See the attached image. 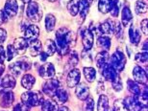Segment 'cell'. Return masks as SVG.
<instances>
[{
	"label": "cell",
	"mask_w": 148,
	"mask_h": 111,
	"mask_svg": "<svg viewBox=\"0 0 148 111\" xmlns=\"http://www.w3.org/2000/svg\"><path fill=\"white\" fill-rule=\"evenodd\" d=\"M56 48L61 56H66L75 44V35L66 28H61L56 32Z\"/></svg>",
	"instance_id": "obj_1"
},
{
	"label": "cell",
	"mask_w": 148,
	"mask_h": 111,
	"mask_svg": "<svg viewBox=\"0 0 148 111\" xmlns=\"http://www.w3.org/2000/svg\"><path fill=\"white\" fill-rule=\"evenodd\" d=\"M31 66L32 61L30 60V58L27 57H21L16 61L11 63L9 65V69H10L12 74H14V76H19L22 72L30 70Z\"/></svg>",
	"instance_id": "obj_2"
},
{
	"label": "cell",
	"mask_w": 148,
	"mask_h": 111,
	"mask_svg": "<svg viewBox=\"0 0 148 111\" xmlns=\"http://www.w3.org/2000/svg\"><path fill=\"white\" fill-rule=\"evenodd\" d=\"M21 101L28 106H41L44 102L43 95L38 91H27L21 95Z\"/></svg>",
	"instance_id": "obj_3"
},
{
	"label": "cell",
	"mask_w": 148,
	"mask_h": 111,
	"mask_svg": "<svg viewBox=\"0 0 148 111\" xmlns=\"http://www.w3.org/2000/svg\"><path fill=\"white\" fill-rule=\"evenodd\" d=\"M25 13H26L27 18L30 20L31 22H34V23L40 21L41 17H42V14H43L41 6L38 4V2H35V1H31L28 3L27 7H26Z\"/></svg>",
	"instance_id": "obj_4"
},
{
	"label": "cell",
	"mask_w": 148,
	"mask_h": 111,
	"mask_svg": "<svg viewBox=\"0 0 148 111\" xmlns=\"http://www.w3.org/2000/svg\"><path fill=\"white\" fill-rule=\"evenodd\" d=\"M109 63L115 69V71L119 73L120 71H122L124 69V67H125V64H126L125 55L120 50H116L110 58V62Z\"/></svg>",
	"instance_id": "obj_5"
},
{
	"label": "cell",
	"mask_w": 148,
	"mask_h": 111,
	"mask_svg": "<svg viewBox=\"0 0 148 111\" xmlns=\"http://www.w3.org/2000/svg\"><path fill=\"white\" fill-rule=\"evenodd\" d=\"M60 81L57 78H53L47 80L42 85V92L48 97H53L59 87H60Z\"/></svg>",
	"instance_id": "obj_6"
},
{
	"label": "cell",
	"mask_w": 148,
	"mask_h": 111,
	"mask_svg": "<svg viewBox=\"0 0 148 111\" xmlns=\"http://www.w3.org/2000/svg\"><path fill=\"white\" fill-rule=\"evenodd\" d=\"M123 103L127 111H140L143 106H144L140 103L137 96H129V97L124 99Z\"/></svg>",
	"instance_id": "obj_7"
},
{
	"label": "cell",
	"mask_w": 148,
	"mask_h": 111,
	"mask_svg": "<svg viewBox=\"0 0 148 111\" xmlns=\"http://www.w3.org/2000/svg\"><path fill=\"white\" fill-rule=\"evenodd\" d=\"M55 67L50 62H45L38 69V74L41 78L45 79V80L52 79L55 76Z\"/></svg>",
	"instance_id": "obj_8"
},
{
	"label": "cell",
	"mask_w": 148,
	"mask_h": 111,
	"mask_svg": "<svg viewBox=\"0 0 148 111\" xmlns=\"http://www.w3.org/2000/svg\"><path fill=\"white\" fill-rule=\"evenodd\" d=\"M82 36V42L84 45L85 51H88L92 48L93 46V34L90 29H84L81 32Z\"/></svg>",
	"instance_id": "obj_9"
},
{
	"label": "cell",
	"mask_w": 148,
	"mask_h": 111,
	"mask_svg": "<svg viewBox=\"0 0 148 111\" xmlns=\"http://www.w3.org/2000/svg\"><path fill=\"white\" fill-rule=\"evenodd\" d=\"M80 78H81V72L80 70L73 68L69 72L66 77V84L67 86L70 87V88H73L75 87L77 84L79 83L80 81Z\"/></svg>",
	"instance_id": "obj_10"
},
{
	"label": "cell",
	"mask_w": 148,
	"mask_h": 111,
	"mask_svg": "<svg viewBox=\"0 0 148 111\" xmlns=\"http://www.w3.org/2000/svg\"><path fill=\"white\" fill-rule=\"evenodd\" d=\"M18 12V4L16 0H7L4 5V13L8 17H14Z\"/></svg>",
	"instance_id": "obj_11"
},
{
	"label": "cell",
	"mask_w": 148,
	"mask_h": 111,
	"mask_svg": "<svg viewBox=\"0 0 148 111\" xmlns=\"http://www.w3.org/2000/svg\"><path fill=\"white\" fill-rule=\"evenodd\" d=\"M100 70H101V73L103 75V77H104L107 81H111V83L112 81H114L115 79L119 76L118 72L115 71V69L111 65L110 63H107L106 65L103 66Z\"/></svg>",
	"instance_id": "obj_12"
},
{
	"label": "cell",
	"mask_w": 148,
	"mask_h": 111,
	"mask_svg": "<svg viewBox=\"0 0 148 111\" xmlns=\"http://www.w3.org/2000/svg\"><path fill=\"white\" fill-rule=\"evenodd\" d=\"M133 77H134L136 83L141 84L146 83V79H147L146 72L140 65H136L134 67V69H133Z\"/></svg>",
	"instance_id": "obj_13"
},
{
	"label": "cell",
	"mask_w": 148,
	"mask_h": 111,
	"mask_svg": "<svg viewBox=\"0 0 148 111\" xmlns=\"http://www.w3.org/2000/svg\"><path fill=\"white\" fill-rule=\"evenodd\" d=\"M29 45V41L24 37H18L14 41V48L17 55H23L26 52Z\"/></svg>",
	"instance_id": "obj_14"
},
{
	"label": "cell",
	"mask_w": 148,
	"mask_h": 111,
	"mask_svg": "<svg viewBox=\"0 0 148 111\" xmlns=\"http://www.w3.org/2000/svg\"><path fill=\"white\" fill-rule=\"evenodd\" d=\"M53 101L56 102L57 104H63L64 103H66L67 100H69V93L63 87H59V88L56 90L54 96H53Z\"/></svg>",
	"instance_id": "obj_15"
},
{
	"label": "cell",
	"mask_w": 148,
	"mask_h": 111,
	"mask_svg": "<svg viewBox=\"0 0 148 111\" xmlns=\"http://www.w3.org/2000/svg\"><path fill=\"white\" fill-rule=\"evenodd\" d=\"M0 97V106L4 108L10 107L14 102V95L12 91H4Z\"/></svg>",
	"instance_id": "obj_16"
},
{
	"label": "cell",
	"mask_w": 148,
	"mask_h": 111,
	"mask_svg": "<svg viewBox=\"0 0 148 111\" xmlns=\"http://www.w3.org/2000/svg\"><path fill=\"white\" fill-rule=\"evenodd\" d=\"M38 35H40V29L37 25H29L26 26L24 29V39L28 40H34L37 39Z\"/></svg>",
	"instance_id": "obj_17"
},
{
	"label": "cell",
	"mask_w": 148,
	"mask_h": 111,
	"mask_svg": "<svg viewBox=\"0 0 148 111\" xmlns=\"http://www.w3.org/2000/svg\"><path fill=\"white\" fill-rule=\"evenodd\" d=\"M16 84V81L10 74L5 75L0 79V85L3 89H13Z\"/></svg>",
	"instance_id": "obj_18"
},
{
	"label": "cell",
	"mask_w": 148,
	"mask_h": 111,
	"mask_svg": "<svg viewBox=\"0 0 148 111\" xmlns=\"http://www.w3.org/2000/svg\"><path fill=\"white\" fill-rule=\"evenodd\" d=\"M76 87V91L75 94L77 96V98L81 101H85L86 99L90 97V88L84 83H78Z\"/></svg>",
	"instance_id": "obj_19"
},
{
	"label": "cell",
	"mask_w": 148,
	"mask_h": 111,
	"mask_svg": "<svg viewBox=\"0 0 148 111\" xmlns=\"http://www.w3.org/2000/svg\"><path fill=\"white\" fill-rule=\"evenodd\" d=\"M28 47H29V53H30L32 57H37V56L40 54L42 45H41L40 40L34 39V40H30Z\"/></svg>",
	"instance_id": "obj_20"
},
{
	"label": "cell",
	"mask_w": 148,
	"mask_h": 111,
	"mask_svg": "<svg viewBox=\"0 0 148 111\" xmlns=\"http://www.w3.org/2000/svg\"><path fill=\"white\" fill-rule=\"evenodd\" d=\"M109 60H110V56H109L108 51H102L96 55L95 57V62H96V66L98 67L99 69H101L103 66L106 65L107 63H109Z\"/></svg>",
	"instance_id": "obj_21"
},
{
	"label": "cell",
	"mask_w": 148,
	"mask_h": 111,
	"mask_svg": "<svg viewBox=\"0 0 148 111\" xmlns=\"http://www.w3.org/2000/svg\"><path fill=\"white\" fill-rule=\"evenodd\" d=\"M115 2H116V0H99L98 2L99 12L102 14L110 13Z\"/></svg>",
	"instance_id": "obj_22"
},
{
	"label": "cell",
	"mask_w": 148,
	"mask_h": 111,
	"mask_svg": "<svg viewBox=\"0 0 148 111\" xmlns=\"http://www.w3.org/2000/svg\"><path fill=\"white\" fill-rule=\"evenodd\" d=\"M129 37H130V40H131L132 44H134V45H138L140 41L141 35L140 33V31L136 27H134L133 24L131 25V27L129 29Z\"/></svg>",
	"instance_id": "obj_23"
},
{
	"label": "cell",
	"mask_w": 148,
	"mask_h": 111,
	"mask_svg": "<svg viewBox=\"0 0 148 111\" xmlns=\"http://www.w3.org/2000/svg\"><path fill=\"white\" fill-rule=\"evenodd\" d=\"M90 10V3L88 0H79V12L80 17H81V21H83L86 17H87Z\"/></svg>",
	"instance_id": "obj_24"
},
{
	"label": "cell",
	"mask_w": 148,
	"mask_h": 111,
	"mask_svg": "<svg viewBox=\"0 0 148 111\" xmlns=\"http://www.w3.org/2000/svg\"><path fill=\"white\" fill-rule=\"evenodd\" d=\"M132 18H133V14H132L131 10H130V8L128 6H124L122 9V12H121V23H122V25L124 27L127 26V24L131 21Z\"/></svg>",
	"instance_id": "obj_25"
},
{
	"label": "cell",
	"mask_w": 148,
	"mask_h": 111,
	"mask_svg": "<svg viewBox=\"0 0 148 111\" xmlns=\"http://www.w3.org/2000/svg\"><path fill=\"white\" fill-rule=\"evenodd\" d=\"M35 83H36V79H35L31 74H25L22 77L21 85H22V87H24L25 89H27V90L32 89V87L34 86Z\"/></svg>",
	"instance_id": "obj_26"
},
{
	"label": "cell",
	"mask_w": 148,
	"mask_h": 111,
	"mask_svg": "<svg viewBox=\"0 0 148 111\" xmlns=\"http://www.w3.org/2000/svg\"><path fill=\"white\" fill-rule=\"evenodd\" d=\"M57 48H56L55 41H53L52 39H47L45 44H44V50L42 51L44 54H46L49 57H52L53 55L56 53Z\"/></svg>",
	"instance_id": "obj_27"
},
{
	"label": "cell",
	"mask_w": 148,
	"mask_h": 111,
	"mask_svg": "<svg viewBox=\"0 0 148 111\" xmlns=\"http://www.w3.org/2000/svg\"><path fill=\"white\" fill-rule=\"evenodd\" d=\"M109 106V99L106 95H101L99 97L98 103H97V111H108Z\"/></svg>",
	"instance_id": "obj_28"
},
{
	"label": "cell",
	"mask_w": 148,
	"mask_h": 111,
	"mask_svg": "<svg viewBox=\"0 0 148 111\" xmlns=\"http://www.w3.org/2000/svg\"><path fill=\"white\" fill-rule=\"evenodd\" d=\"M127 87H128V90L132 93L134 96H138L140 94V90L141 87L138 85V83H136L135 81L133 80H129L127 81Z\"/></svg>",
	"instance_id": "obj_29"
},
{
	"label": "cell",
	"mask_w": 148,
	"mask_h": 111,
	"mask_svg": "<svg viewBox=\"0 0 148 111\" xmlns=\"http://www.w3.org/2000/svg\"><path fill=\"white\" fill-rule=\"evenodd\" d=\"M59 107L56 102L53 100H46L41 104V111H58Z\"/></svg>",
	"instance_id": "obj_30"
},
{
	"label": "cell",
	"mask_w": 148,
	"mask_h": 111,
	"mask_svg": "<svg viewBox=\"0 0 148 111\" xmlns=\"http://www.w3.org/2000/svg\"><path fill=\"white\" fill-rule=\"evenodd\" d=\"M84 71V76L86 78L88 83H93L95 81V78H96V71L95 69L92 68V67H85L83 69Z\"/></svg>",
	"instance_id": "obj_31"
},
{
	"label": "cell",
	"mask_w": 148,
	"mask_h": 111,
	"mask_svg": "<svg viewBox=\"0 0 148 111\" xmlns=\"http://www.w3.org/2000/svg\"><path fill=\"white\" fill-rule=\"evenodd\" d=\"M66 8L72 16H76L79 12V0H70L67 3Z\"/></svg>",
	"instance_id": "obj_32"
},
{
	"label": "cell",
	"mask_w": 148,
	"mask_h": 111,
	"mask_svg": "<svg viewBox=\"0 0 148 111\" xmlns=\"http://www.w3.org/2000/svg\"><path fill=\"white\" fill-rule=\"evenodd\" d=\"M99 30L103 34V36L112 34V25L111 20H106L99 25Z\"/></svg>",
	"instance_id": "obj_33"
},
{
	"label": "cell",
	"mask_w": 148,
	"mask_h": 111,
	"mask_svg": "<svg viewBox=\"0 0 148 111\" xmlns=\"http://www.w3.org/2000/svg\"><path fill=\"white\" fill-rule=\"evenodd\" d=\"M97 44L99 47L105 49L106 51H109V49L111 48V39L107 36H102L97 39Z\"/></svg>",
	"instance_id": "obj_34"
},
{
	"label": "cell",
	"mask_w": 148,
	"mask_h": 111,
	"mask_svg": "<svg viewBox=\"0 0 148 111\" xmlns=\"http://www.w3.org/2000/svg\"><path fill=\"white\" fill-rule=\"evenodd\" d=\"M56 24V17L52 14H48L45 17V28L47 32H51L54 30Z\"/></svg>",
	"instance_id": "obj_35"
},
{
	"label": "cell",
	"mask_w": 148,
	"mask_h": 111,
	"mask_svg": "<svg viewBox=\"0 0 148 111\" xmlns=\"http://www.w3.org/2000/svg\"><path fill=\"white\" fill-rule=\"evenodd\" d=\"M135 10L136 13L138 14H145L147 12V3L143 0H138L135 4Z\"/></svg>",
	"instance_id": "obj_36"
},
{
	"label": "cell",
	"mask_w": 148,
	"mask_h": 111,
	"mask_svg": "<svg viewBox=\"0 0 148 111\" xmlns=\"http://www.w3.org/2000/svg\"><path fill=\"white\" fill-rule=\"evenodd\" d=\"M112 34L114 35L117 39L122 36V26L119 21H112Z\"/></svg>",
	"instance_id": "obj_37"
},
{
	"label": "cell",
	"mask_w": 148,
	"mask_h": 111,
	"mask_svg": "<svg viewBox=\"0 0 148 111\" xmlns=\"http://www.w3.org/2000/svg\"><path fill=\"white\" fill-rule=\"evenodd\" d=\"M94 110V101L91 97H88L85 100L83 106V111H93Z\"/></svg>",
	"instance_id": "obj_38"
},
{
	"label": "cell",
	"mask_w": 148,
	"mask_h": 111,
	"mask_svg": "<svg viewBox=\"0 0 148 111\" xmlns=\"http://www.w3.org/2000/svg\"><path fill=\"white\" fill-rule=\"evenodd\" d=\"M135 60L137 61L138 64H146L147 63V53L145 52H141L136 55Z\"/></svg>",
	"instance_id": "obj_39"
},
{
	"label": "cell",
	"mask_w": 148,
	"mask_h": 111,
	"mask_svg": "<svg viewBox=\"0 0 148 111\" xmlns=\"http://www.w3.org/2000/svg\"><path fill=\"white\" fill-rule=\"evenodd\" d=\"M16 55L17 54H16V50H14V46L12 45V44H9L7 46V53H6V56H7V60L11 61L14 57H16Z\"/></svg>",
	"instance_id": "obj_40"
},
{
	"label": "cell",
	"mask_w": 148,
	"mask_h": 111,
	"mask_svg": "<svg viewBox=\"0 0 148 111\" xmlns=\"http://www.w3.org/2000/svg\"><path fill=\"white\" fill-rule=\"evenodd\" d=\"M112 88H114L116 92H119L122 90V88H123L122 81H121V79H120L119 76H118L114 81H112Z\"/></svg>",
	"instance_id": "obj_41"
},
{
	"label": "cell",
	"mask_w": 148,
	"mask_h": 111,
	"mask_svg": "<svg viewBox=\"0 0 148 111\" xmlns=\"http://www.w3.org/2000/svg\"><path fill=\"white\" fill-rule=\"evenodd\" d=\"M79 62V57L77 55L76 52H72L71 54L69 56V65L71 67H75L77 64Z\"/></svg>",
	"instance_id": "obj_42"
},
{
	"label": "cell",
	"mask_w": 148,
	"mask_h": 111,
	"mask_svg": "<svg viewBox=\"0 0 148 111\" xmlns=\"http://www.w3.org/2000/svg\"><path fill=\"white\" fill-rule=\"evenodd\" d=\"M114 109L115 111H127L125 106H124L123 100H116L114 104Z\"/></svg>",
	"instance_id": "obj_43"
},
{
	"label": "cell",
	"mask_w": 148,
	"mask_h": 111,
	"mask_svg": "<svg viewBox=\"0 0 148 111\" xmlns=\"http://www.w3.org/2000/svg\"><path fill=\"white\" fill-rule=\"evenodd\" d=\"M14 111H30V106H26L25 104H17L14 107Z\"/></svg>",
	"instance_id": "obj_44"
},
{
	"label": "cell",
	"mask_w": 148,
	"mask_h": 111,
	"mask_svg": "<svg viewBox=\"0 0 148 111\" xmlns=\"http://www.w3.org/2000/svg\"><path fill=\"white\" fill-rule=\"evenodd\" d=\"M119 2L116 0V2L114 3V7L112 8V10H111V14H112V16H114V17H117L118 16V14H119Z\"/></svg>",
	"instance_id": "obj_45"
},
{
	"label": "cell",
	"mask_w": 148,
	"mask_h": 111,
	"mask_svg": "<svg viewBox=\"0 0 148 111\" xmlns=\"http://www.w3.org/2000/svg\"><path fill=\"white\" fill-rule=\"evenodd\" d=\"M5 60H6V51L4 47L2 45H0V64L4 65Z\"/></svg>",
	"instance_id": "obj_46"
},
{
	"label": "cell",
	"mask_w": 148,
	"mask_h": 111,
	"mask_svg": "<svg viewBox=\"0 0 148 111\" xmlns=\"http://www.w3.org/2000/svg\"><path fill=\"white\" fill-rule=\"evenodd\" d=\"M6 39H7V32H6L5 29L0 28V44L4 43Z\"/></svg>",
	"instance_id": "obj_47"
},
{
	"label": "cell",
	"mask_w": 148,
	"mask_h": 111,
	"mask_svg": "<svg viewBox=\"0 0 148 111\" xmlns=\"http://www.w3.org/2000/svg\"><path fill=\"white\" fill-rule=\"evenodd\" d=\"M8 21V16H6L4 11L0 10V25H2L3 23H6Z\"/></svg>",
	"instance_id": "obj_48"
},
{
	"label": "cell",
	"mask_w": 148,
	"mask_h": 111,
	"mask_svg": "<svg viewBox=\"0 0 148 111\" xmlns=\"http://www.w3.org/2000/svg\"><path fill=\"white\" fill-rule=\"evenodd\" d=\"M140 29L144 35H147V18L143 19L140 23Z\"/></svg>",
	"instance_id": "obj_49"
},
{
	"label": "cell",
	"mask_w": 148,
	"mask_h": 111,
	"mask_svg": "<svg viewBox=\"0 0 148 111\" xmlns=\"http://www.w3.org/2000/svg\"><path fill=\"white\" fill-rule=\"evenodd\" d=\"M58 111H70V109L69 108V107H66V106H62L60 108L58 109Z\"/></svg>",
	"instance_id": "obj_50"
},
{
	"label": "cell",
	"mask_w": 148,
	"mask_h": 111,
	"mask_svg": "<svg viewBox=\"0 0 148 111\" xmlns=\"http://www.w3.org/2000/svg\"><path fill=\"white\" fill-rule=\"evenodd\" d=\"M143 52L147 53V40H144V44H143Z\"/></svg>",
	"instance_id": "obj_51"
},
{
	"label": "cell",
	"mask_w": 148,
	"mask_h": 111,
	"mask_svg": "<svg viewBox=\"0 0 148 111\" xmlns=\"http://www.w3.org/2000/svg\"><path fill=\"white\" fill-rule=\"evenodd\" d=\"M21 1L23 2V3H25V4H28L29 2H31L32 0H21Z\"/></svg>",
	"instance_id": "obj_52"
},
{
	"label": "cell",
	"mask_w": 148,
	"mask_h": 111,
	"mask_svg": "<svg viewBox=\"0 0 148 111\" xmlns=\"http://www.w3.org/2000/svg\"><path fill=\"white\" fill-rule=\"evenodd\" d=\"M88 3H90V4H92V3L95 1V0H88Z\"/></svg>",
	"instance_id": "obj_53"
},
{
	"label": "cell",
	"mask_w": 148,
	"mask_h": 111,
	"mask_svg": "<svg viewBox=\"0 0 148 111\" xmlns=\"http://www.w3.org/2000/svg\"><path fill=\"white\" fill-rule=\"evenodd\" d=\"M3 91H4V89H3L2 87H1V85H0V94H1V93H3Z\"/></svg>",
	"instance_id": "obj_54"
},
{
	"label": "cell",
	"mask_w": 148,
	"mask_h": 111,
	"mask_svg": "<svg viewBox=\"0 0 148 111\" xmlns=\"http://www.w3.org/2000/svg\"><path fill=\"white\" fill-rule=\"evenodd\" d=\"M108 111H115V110H114V108H109V110H108Z\"/></svg>",
	"instance_id": "obj_55"
},
{
	"label": "cell",
	"mask_w": 148,
	"mask_h": 111,
	"mask_svg": "<svg viewBox=\"0 0 148 111\" xmlns=\"http://www.w3.org/2000/svg\"><path fill=\"white\" fill-rule=\"evenodd\" d=\"M49 2H55V1H57V0H48Z\"/></svg>",
	"instance_id": "obj_56"
}]
</instances>
